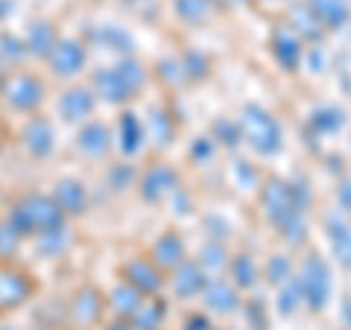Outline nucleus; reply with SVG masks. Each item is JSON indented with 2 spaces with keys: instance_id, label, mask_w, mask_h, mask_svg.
<instances>
[{
  "instance_id": "14",
  "label": "nucleus",
  "mask_w": 351,
  "mask_h": 330,
  "mask_svg": "<svg viewBox=\"0 0 351 330\" xmlns=\"http://www.w3.org/2000/svg\"><path fill=\"white\" fill-rule=\"evenodd\" d=\"M205 287H208V281H205V269L199 266V263L184 260L182 266L173 269L170 290H173L176 299H193V295H199Z\"/></svg>"
},
{
  "instance_id": "17",
  "label": "nucleus",
  "mask_w": 351,
  "mask_h": 330,
  "mask_svg": "<svg viewBox=\"0 0 351 330\" xmlns=\"http://www.w3.org/2000/svg\"><path fill=\"white\" fill-rule=\"evenodd\" d=\"M144 299H147V295L141 292L138 287H132L129 281H120V283H114V287H112V292H108L106 307L114 316H120V318H132L138 307L144 304Z\"/></svg>"
},
{
  "instance_id": "29",
  "label": "nucleus",
  "mask_w": 351,
  "mask_h": 330,
  "mask_svg": "<svg viewBox=\"0 0 351 330\" xmlns=\"http://www.w3.org/2000/svg\"><path fill=\"white\" fill-rule=\"evenodd\" d=\"M276 56H278V62L284 64V68H295V59H299V44H295V38L290 36V32H284V29L276 32Z\"/></svg>"
},
{
  "instance_id": "21",
  "label": "nucleus",
  "mask_w": 351,
  "mask_h": 330,
  "mask_svg": "<svg viewBox=\"0 0 351 330\" xmlns=\"http://www.w3.org/2000/svg\"><path fill=\"white\" fill-rule=\"evenodd\" d=\"M94 41L100 44L103 50H112V53H123V56H129L132 47H135V41H132V36L117 27V24H103L100 29H94Z\"/></svg>"
},
{
  "instance_id": "4",
  "label": "nucleus",
  "mask_w": 351,
  "mask_h": 330,
  "mask_svg": "<svg viewBox=\"0 0 351 330\" xmlns=\"http://www.w3.org/2000/svg\"><path fill=\"white\" fill-rule=\"evenodd\" d=\"M32 290H36V283L24 269L0 263V313L18 310L24 301H29Z\"/></svg>"
},
{
  "instance_id": "33",
  "label": "nucleus",
  "mask_w": 351,
  "mask_h": 330,
  "mask_svg": "<svg viewBox=\"0 0 351 330\" xmlns=\"http://www.w3.org/2000/svg\"><path fill=\"white\" fill-rule=\"evenodd\" d=\"M182 68H184V73H188V79H202L208 64H205L202 56H196L193 50H188V53L182 56Z\"/></svg>"
},
{
  "instance_id": "43",
  "label": "nucleus",
  "mask_w": 351,
  "mask_h": 330,
  "mask_svg": "<svg viewBox=\"0 0 351 330\" xmlns=\"http://www.w3.org/2000/svg\"><path fill=\"white\" fill-rule=\"evenodd\" d=\"M135 3H138V0H135Z\"/></svg>"
},
{
  "instance_id": "41",
  "label": "nucleus",
  "mask_w": 351,
  "mask_h": 330,
  "mask_svg": "<svg viewBox=\"0 0 351 330\" xmlns=\"http://www.w3.org/2000/svg\"><path fill=\"white\" fill-rule=\"evenodd\" d=\"M6 64H9V62H6L3 56H0V88H3V82H6V76H9V71H6Z\"/></svg>"
},
{
  "instance_id": "25",
  "label": "nucleus",
  "mask_w": 351,
  "mask_h": 330,
  "mask_svg": "<svg viewBox=\"0 0 351 330\" xmlns=\"http://www.w3.org/2000/svg\"><path fill=\"white\" fill-rule=\"evenodd\" d=\"M21 231L9 223V216L6 219H0V263H6V260H12L18 255V246H21Z\"/></svg>"
},
{
  "instance_id": "26",
  "label": "nucleus",
  "mask_w": 351,
  "mask_h": 330,
  "mask_svg": "<svg viewBox=\"0 0 351 330\" xmlns=\"http://www.w3.org/2000/svg\"><path fill=\"white\" fill-rule=\"evenodd\" d=\"M0 56H3L9 64H21V62L29 56L27 41L12 36V32H0Z\"/></svg>"
},
{
  "instance_id": "13",
  "label": "nucleus",
  "mask_w": 351,
  "mask_h": 330,
  "mask_svg": "<svg viewBox=\"0 0 351 330\" xmlns=\"http://www.w3.org/2000/svg\"><path fill=\"white\" fill-rule=\"evenodd\" d=\"M53 199L68 216H82L88 211V187L80 179H59L53 184Z\"/></svg>"
},
{
  "instance_id": "28",
  "label": "nucleus",
  "mask_w": 351,
  "mask_h": 330,
  "mask_svg": "<svg viewBox=\"0 0 351 330\" xmlns=\"http://www.w3.org/2000/svg\"><path fill=\"white\" fill-rule=\"evenodd\" d=\"M135 179H138V173L126 161H120V164H114V167L108 170V187H112L114 193H126L129 187L135 184Z\"/></svg>"
},
{
  "instance_id": "8",
  "label": "nucleus",
  "mask_w": 351,
  "mask_h": 330,
  "mask_svg": "<svg viewBox=\"0 0 351 330\" xmlns=\"http://www.w3.org/2000/svg\"><path fill=\"white\" fill-rule=\"evenodd\" d=\"M59 117L64 120V123H88V120L94 117V108H97V94L94 88L88 85H71L68 91H64L59 97Z\"/></svg>"
},
{
  "instance_id": "1",
  "label": "nucleus",
  "mask_w": 351,
  "mask_h": 330,
  "mask_svg": "<svg viewBox=\"0 0 351 330\" xmlns=\"http://www.w3.org/2000/svg\"><path fill=\"white\" fill-rule=\"evenodd\" d=\"M6 216H9V223L21 231L24 240L27 237L36 240L38 234H47L53 228L68 225V214L62 211L53 196H44V193H24L21 199L12 202Z\"/></svg>"
},
{
  "instance_id": "38",
  "label": "nucleus",
  "mask_w": 351,
  "mask_h": 330,
  "mask_svg": "<svg viewBox=\"0 0 351 330\" xmlns=\"http://www.w3.org/2000/svg\"><path fill=\"white\" fill-rule=\"evenodd\" d=\"M182 330H211V322H208L205 316H199V313H191L188 318H184Z\"/></svg>"
},
{
  "instance_id": "32",
  "label": "nucleus",
  "mask_w": 351,
  "mask_h": 330,
  "mask_svg": "<svg viewBox=\"0 0 351 330\" xmlns=\"http://www.w3.org/2000/svg\"><path fill=\"white\" fill-rule=\"evenodd\" d=\"M199 266L202 269H223L226 266V249L217 243H208L199 251Z\"/></svg>"
},
{
  "instance_id": "24",
  "label": "nucleus",
  "mask_w": 351,
  "mask_h": 330,
  "mask_svg": "<svg viewBox=\"0 0 351 330\" xmlns=\"http://www.w3.org/2000/svg\"><path fill=\"white\" fill-rule=\"evenodd\" d=\"M114 71H117L120 76H123L126 85H129L135 94H138L141 88L147 85V79H149L147 68H144V64H141L135 56H120V59H117V64H114Z\"/></svg>"
},
{
  "instance_id": "34",
  "label": "nucleus",
  "mask_w": 351,
  "mask_h": 330,
  "mask_svg": "<svg viewBox=\"0 0 351 330\" xmlns=\"http://www.w3.org/2000/svg\"><path fill=\"white\" fill-rule=\"evenodd\" d=\"M214 131H217V135H219V138H223V140H226V144H228V147H234V144H237V140H240V135H237V129H234L232 123H228V120H217V123H214Z\"/></svg>"
},
{
  "instance_id": "12",
  "label": "nucleus",
  "mask_w": 351,
  "mask_h": 330,
  "mask_svg": "<svg viewBox=\"0 0 351 330\" xmlns=\"http://www.w3.org/2000/svg\"><path fill=\"white\" fill-rule=\"evenodd\" d=\"M21 144L29 152L32 158H47L53 147H56V131H53V123L44 117H32L29 123L21 129Z\"/></svg>"
},
{
  "instance_id": "22",
  "label": "nucleus",
  "mask_w": 351,
  "mask_h": 330,
  "mask_svg": "<svg viewBox=\"0 0 351 330\" xmlns=\"http://www.w3.org/2000/svg\"><path fill=\"white\" fill-rule=\"evenodd\" d=\"M164 316H167V307H164V301L147 295L144 304H141L135 310V316H132V325H135V330H161Z\"/></svg>"
},
{
  "instance_id": "30",
  "label": "nucleus",
  "mask_w": 351,
  "mask_h": 330,
  "mask_svg": "<svg viewBox=\"0 0 351 330\" xmlns=\"http://www.w3.org/2000/svg\"><path fill=\"white\" fill-rule=\"evenodd\" d=\"M156 76L161 82H167L170 88L182 85L184 79H188V73H184V68H182V59H161L156 64Z\"/></svg>"
},
{
  "instance_id": "15",
  "label": "nucleus",
  "mask_w": 351,
  "mask_h": 330,
  "mask_svg": "<svg viewBox=\"0 0 351 330\" xmlns=\"http://www.w3.org/2000/svg\"><path fill=\"white\" fill-rule=\"evenodd\" d=\"M149 257H152V263H156L161 272H173L176 266H182V263H184V243H182V237L176 234V231H164L156 243H152Z\"/></svg>"
},
{
  "instance_id": "2",
  "label": "nucleus",
  "mask_w": 351,
  "mask_h": 330,
  "mask_svg": "<svg viewBox=\"0 0 351 330\" xmlns=\"http://www.w3.org/2000/svg\"><path fill=\"white\" fill-rule=\"evenodd\" d=\"M0 94H3L6 105L12 108V112H21V114H29L36 112V108L44 103V82L41 76L36 73H27V71H18V73H9L3 88H0Z\"/></svg>"
},
{
  "instance_id": "7",
  "label": "nucleus",
  "mask_w": 351,
  "mask_h": 330,
  "mask_svg": "<svg viewBox=\"0 0 351 330\" xmlns=\"http://www.w3.org/2000/svg\"><path fill=\"white\" fill-rule=\"evenodd\" d=\"M243 129H246V140L258 152H263V155H269V152L278 149V126L267 112L249 105L243 112Z\"/></svg>"
},
{
  "instance_id": "31",
  "label": "nucleus",
  "mask_w": 351,
  "mask_h": 330,
  "mask_svg": "<svg viewBox=\"0 0 351 330\" xmlns=\"http://www.w3.org/2000/svg\"><path fill=\"white\" fill-rule=\"evenodd\" d=\"M232 278L237 281V287H252V283H255V266H252V260L246 255L234 257V263H232Z\"/></svg>"
},
{
  "instance_id": "40",
  "label": "nucleus",
  "mask_w": 351,
  "mask_h": 330,
  "mask_svg": "<svg viewBox=\"0 0 351 330\" xmlns=\"http://www.w3.org/2000/svg\"><path fill=\"white\" fill-rule=\"evenodd\" d=\"M12 12V0H0V21Z\"/></svg>"
},
{
  "instance_id": "27",
  "label": "nucleus",
  "mask_w": 351,
  "mask_h": 330,
  "mask_svg": "<svg viewBox=\"0 0 351 330\" xmlns=\"http://www.w3.org/2000/svg\"><path fill=\"white\" fill-rule=\"evenodd\" d=\"M173 9H176V15H179V21H184V24H202V21L208 18L205 0H173Z\"/></svg>"
},
{
  "instance_id": "5",
  "label": "nucleus",
  "mask_w": 351,
  "mask_h": 330,
  "mask_svg": "<svg viewBox=\"0 0 351 330\" xmlns=\"http://www.w3.org/2000/svg\"><path fill=\"white\" fill-rule=\"evenodd\" d=\"M176 187H179V175H176V170L170 167V164H161V161L149 164L138 179V193L147 205H156L161 199H167Z\"/></svg>"
},
{
  "instance_id": "11",
  "label": "nucleus",
  "mask_w": 351,
  "mask_h": 330,
  "mask_svg": "<svg viewBox=\"0 0 351 330\" xmlns=\"http://www.w3.org/2000/svg\"><path fill=\"white\" fill-rule=\"evenodd\" d=\"M73 147L85 158H103V155H108V149H112V131H108V126L100 123V120H88V123H82L80 131H76Z\"/></svg>"
},
{
  "instance_id": "18",
  "label": "nucleus",
  "mask_w": 351,
  "mask_h": 330,
  "mask_svg": "<svg viewBox=\"0 0 351 330\" xmlns=\"http://www.w3.org/2000/svg\"><path fill=\"white\" fill-rule=\"evenodd\" d=\"M27 50L32 59H50L53 47L59 44V36H56V27L50 24V21H32L29 29H27Z\"/></svg>"
},
{
  "instance_id": "23",
  "label": "nucleus",
  "mask_w": 351,
  "mask_h": 330,
  "mask_svg": "<svg viewBox=\"0 0 351 330\" xmlns=\"http://www.w3.org/2000/svg\"><path fill=\"white\" fill-rule=\"evenodd\" d=\"M149 135H152V140H156V147H170V140L176 135L173 117L164 112L161 105L149 108Z\"/></svg>"
},
{
  "instance_id": "36",
  "label": "nucleus",
  "mask_w": 351,
  "mask_h": 330,
  "mask_svg": "<svg viewBox=\"0 0 351 330\" xmlns=\"http://www.w3.org/2000/svg\"><path fill=\"white\" fill-rule=\"evenodd\" d=\"M299 283H293V287H287L281 292V313H290V310H295V299H299Z\"/></svg>"
},
{
  "instance_id": "9",
  "label": "nucleus",
  "mask_w": 351,
  "mask_h": 330,
  "mask_svg": "<svg viewBox=\"0 0 351 330\" xmlns=\"http://www.w3.org/2000/svg\"><path fill=\"white\" fill-rule=\"evenodd\" d=\"M120 275H123V281H129L132 287H138L144 295H158L164 287V272L152 263V257H144V255L129 257L123 266H120Z\"/></svg>"
},
{
  "instance_id": "20",
  "label": "nucleus",
  "mask_w": 351,
  "mask_h": 330,
  "mask_svg": "<svg viewBox=\"0 0 351 330\" xmlns=\"http://www.w3.org/2000/svg\"><path fill=\"white\" fill-rule=\"evenodd\" d=\"M71 243H73V231H71V225L53 228V231H47V234H38V237H36L38 255H41V257H47V260L62 257L64 251L71 249Z\"/></svg>"
},
{
  "instance_id": "10",
  "label": "nucleus",
  "mask_w": 351,
  "mask_h": 330,
  "mask_svg": "<svg viewBox=\"0 0 351 330\" xmlns=\"http://www.w3.org/2000/svg\"><path fill=\"white\" fill-rule=\"evenodd\" d=\"M91 88H94L97 100H103L108 105H126L135 97V91L126 85V79L114 68H97L91 73Z\"/></svg>"
},
{
  "instance_id": "42",
  "label": "nucleus",
  "mask_w": 351,
  "mask_h": 330,
  "mask_svg": "<svg viewBox=\"0 0 351 330\" xmlns=\"http://www.w3.org/2000/svg\"><path fill=\"white\" fill-rule=\"evenodd\" d=\"M0 330H18L15 325H0Z\"/></svg>"
},
{
  "instance_id": "6",
  "label": "nucleus",
  "mask_w": 351,
  "mask_h": 330,
  "mask_svg": "<svg viewBox=\"0 0 351 330\" xmlns=\"http://www.w3.org/2000/svg\"><path fill=\"white\" fill-rule=\"evenodd\" d=\"M103 310H106V299L100 295V290L88 283V287L76 290V295L71 299V304H68V322L76 330H88V327H94L103 318Z\"/></svg>"
},
{
  "instance_id": "39",
  "label": "nucleus",
  "mask_w": 351,
  "mask_h": 330,
  "mask_svg": "<svg viewBox=\"0 0 351 330\" xmlns=\"http://www.w3.org/2000/svg\"><path fill=\"white\" fill-rule=\"evenodd\" d=\"M103 330H135V325H132V318H114V322H108Z\"/></svg>"
},
{
  "instance_id": "3",
  "label": "nucleus",
  "mask_w": 351,
  "mask_h": 330,
  "mask_svg": "<svg viewBox=\"0 0 351 330\" xmlns=\"http://www.w3.org/2000/svg\"><path fill=\"white\" fill-rule=\"evenodd\" d=\"M88 64V50L82 41L76 38H59V44L53 47L47 59V71L56 79H76Z\"/></svg>"
},
{
  "instance_id": "35",
  "label": "nucleus",
  "mask_w": 351,
  "mask_h": 330,
  "mask_svg": "<svg viewBox=\"0 0 351 330\" xmlns=\"http://www.w3.org/2000/svg\"><path fill=\"white\" fill-rule=\"evenodd\" d=\"M211 152H214V147L208 144V138H196L193 147H191V158L193 161H208L211 158Z\"/></svg>"
},
{
  "instance_id": "19",
  "label": "nucleus",
  "mask_w": 351,
  "mask_h": 330,
  "mask_svg": "<svg viewBox=\"0 0 351 330\" xmlns=\"http://www.w3.org/2000/svg\"><path fill=\"white\" fill-rule=\"evenodd\" d=\"M202 299H205V307L208 310H214V313H234L237 310V292L232 283H226V281H208V287L202 290Z\"/></svg>"
},
{
  "instance_id": "16",
  "label": "nucleus",
  "mask_w": 351,
  "mask_h": 330,
  "mask_svg": "<svg viewBox=\"0 0 351 330\" xmlns=\"http://www.w3.org/2000/svg\"><path fill=\"white\" fill-rule=\"evenodd\" d=\"M117 147L123 152L126 158H135L141 147H144V126H141V120L135 112H120L117 117Z\"/></svg>"
},
{
  "instance_id": "37",
  "label": "nucleus",
  "mask_w": 351,
  "mask_h": 330,
  "mask_svg": "<svg viewBox=\"0 0 351 330\" xmlns=\"http://www.w3.org/2000/svg\"><path fill=\"white\" fill-rule=\"evenodd\" d=\"M170 202L176 207V214H188L191 211V202H188V196H184L182 187H176V190L170 193Z\"/></svg>"
}]
</instances>
